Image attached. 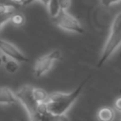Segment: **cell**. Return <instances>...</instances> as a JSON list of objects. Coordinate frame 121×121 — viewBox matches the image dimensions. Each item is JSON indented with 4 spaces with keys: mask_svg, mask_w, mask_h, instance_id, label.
I'll use <instances>...</instances> for the list:
<instances>
[{
    "mask_svg": "<svg viewBox=\"0 0 121 121\" xmlns=\"http://www.w3.org/2000/svg\"><path fill=\"white\" fill-rule=\"evenodd\" d=\"M86 80L81 82L74 91L71 93H60L55 92L48 95V98L46 100L47 111L51 114L54 115H61L66 114L72 105L76 102L77 98L79 96L82 88L85 84Z\"/></svg>",
    "mask_w": 121,
    "mask_h": 121,
    "instance_id": "obj_1",
    "label": "cell"
},
{
    "mask_svg": "<svg viewBox=\"0 0 121 121\" xmlns=\"http://www.w3.org/2000/svg\"><path fill=\"white\" fill-rule=\"evenodd\" d=\"M121 46V11L113 18L110 28V33L101 51L97 66H102Z\"/></svg>",
    "mask_w": 121,
    "mask_h": 121,
    "instance_id": "obj_2",
    "label": "cell"
},
{
    "mask_svg": "<svg viewBox=\"0 0 121 121\" xmlns=\"http://www.w3.org/2000/svg\"><path fill=\"white\" fill-rule=\"evenodd\" d=\"M53 21L56 26L65 31L74 32L78 34H82L84 31L79 21L76 19L73 15L68 13L67 10H60V13L55 18H53Z\"/></svg>",
    "mask_w": 121,
    "mask_h": 121,
    "instance_id": "obj_3",
    "label": "cell"
},
{
    "mask_svg": "<svg viewBox=\"0 0 121 121\" xmlns=\"http://www.w3.org/2000/svg\"><path fill=\"white\" fill-rule=\"evenodd\" d=\"M15 97L17 100H19L25 109L26 110L28 116H32L37 112V106L38 102L35 100L33 96V87L29 85L23 86L20 88L15 94Z\"/></svg>",
    "mask_w": 121,
    "mask_h": 121,
    "instance_id": "obj_4",
    "label": "cell"
},
{
    "mask_svg": "<svg viewBox=\"0 0 121 121\" xmlns=\"http://www.w3.org/2000/svg\"><path fill=\"white\" fill-rule=\"evenodd\" d=\"M61 58V52L60 50H53L47 55H44L37 60L34 65V75L36 77H42L46 74L53 66L54 62Z\"/></svg>",
    "mask_w": 121,
    "mask_h": 121,
    "instance_id": "obj_5",
    "label": "cell"
},
{
    "mask_svg": "<svg viewBox=\"0 0 121 121\" xmlns=\"http://www.w3.org/2000/svg\"><path fill=\"white\" fill-rule=\"evenodd\" d=\"M0 51L7 57L16 61L19 62L28 61V58L25 56L24 53H22V51L19 48H17L14 44L10 43L9 42H7L1 38H0Z\"/></svg>",
    "mask_w": 121,
    "mask_h": 121,
    "instance_id": "obj_6",
    "label": "cell"
},
{
    "mask_svg": "<svg viewBox=\"0 0 121 121\" xmlns=\"http://www.w3.org/2000/svg\"><path fill=\"white\" fill-rule=\"evenodd\" d=\"M29 121H70V120L66 114L54 115L51 114L50 112H46L43 114L36 112L34 115L29 117Z\"/></svg>",
    "mask_w": 121,
    "mask_h": 121,
    "instance_id": "obj_7",
    "label": "cell"
},
{
    "mask_svg": "<svg viewBox=\"0 0 121 121\" xmlns=\"http://www.w3.org/2000/svg\"><path fill=\"white\" fill-rule=\"evenodd\" d=\"M114 116H115L114 110L111 107L100 108L96 114L98 121H113Z\"/></svg>",
    "mask_w": 121,
    "mask_h": 121,
    "instance_id": "obj_8",
    "label": "cell"
},
{
    "mask_svg": "<svg viewBox=\"0 0 121 121\" xmlns=\"http://www.w3.org/2000/svg\"><path fill=\"white\" fill-rule=\"evenodd\" d=\"M16 101L15 95L9 88H0V104H12Z\"/></svg>",
    "mask_w": 121,
    "mask_h": 121,
    "instance_id": "obj_9",
    "label": "cell"
},
{
    "mask_svg": "<svg viewBox=\"0 0 121 121\" xmlns=\"http://www.w3.org/2000/svg\"><path fill=\"white\" fill-rule=\"evenodd\" d=\"M46 8H47L48 13L52 19L55 18L60 11V7L58 0H50L48 5L46 6Z\"/></svg>",
    "mask_w": 121,
    "mask_h": 121,
    "instance_id": "obj_10",
    "label": "cell"
},
{
    "mask_svg": "<svg viewBox=\"0 0 121 121\" xmlns=\"http://www.w3.org/2000/svg\"><path fill=\"white\" fill-rule=\"evenodd\" d=\"M33 96L35 98V100L38 103L41 102H46L47 98H48V94L41 88H33Z\"/></svg>",
    "mask_w": 121,
    "mask_h": 121,
    "instance_id": "obj_11",
    "label": "cell"
},
{
    "mask_svg": "<svg viewBox=\"0 0 121 121\" xmlns=\"http://www.w3.org/2000/svg\"><path fill=\"white\" fill-rule=\"evenodd\" d=\"M25 21H26L25 16L22 13H16V12H14L12 14V16L10 17V19H9V22L13 26H23L25 24Z\"/></svg>",
    "mask_w": 121,
    "mask_h": 121,
    "instance_id": "obj_12",
    "label": "cell"
},
{
    "mask_svg": "<svg viewBox=\"0 0 121 121\" xmlns=\"http://www.w3.org/2000/svg\"><path fill=\"white\" fill-rule=\"evenodd\" d=\"M5 69H6L9 73L14 74L15 72L18 71V69H19V64H18V62H17L16 60L10 59V60H9L8 61L5 62Z\"/></svg>",
    "mask_w": 121,
    "mask_h": 121,
    "instance_id": "obj_13",
    "label": "cell"
},
{
    "mask_svg": "<svg viewBox=\"0 0 121 121\" xmlns=\"http://www.w3.org/2000/svg\"><path fill=\"white\" fill-rule=\"evenodd\" d=\"M0 6L9 7V8H12L14 9H17L18 8H20L21 5L14 2L13 0H0Z\"/></svg>",
    "mask_w": 121,
    "mask_h": 121,
    "instance_id": "obj_14",
    "label": "cell"
},
{
    "mask_svg": "<svg viewBox=\"0 0 121 121\" xmlns=\"http://www.w3.org/2000/svg\"><path fill=\"white\" fill-rule=\"evenodd\" d=\"M13 13H0V30L2 28V26L8 22L9 21L10 17L12 16Z\"/></svg>",
    "mask_w": 121,
    "mask_h": 121,
    "instance_id": "obj_15",
    "label": "cell"
},
{
    "mask_svg": "<svg viewBox=\"0 0 121 121\" xmlns=\"http://www.w3.org/2000/svg\"><path fill=\"white\" fill-rule=\"evenodd\" d=\"M60 10H68V9L71 6V0H58Z\"/></svg>",
    "mask_w": 121,
    "mask_h": 121,
    "instance_id": "obj_16",
    "label": "cell"
},
{
    "mask_svg": "<svg viewBox=\"0 0 121 121\" xmlns=\"http://www.w3.org/2000/svg\"><path fill=\"white\" fill-rule=\"evenodd\" d=\"M121 0H99L100 4L103 5L104 7H111L116 3H119Z\"/></svg>",
    "mask_w": 121,
    "mask_h": 121,
    "instance_id": "obj_17",
    "label": "cell"
},
{
    "mask_svg": "<svg viewBox=\"0 0 121 121\" xmlns=\"http://www.w3.org/2000/svg\"><path fill=\"white\" fill-rule=\"evenodd\" d=\"M114 109L121 112V97H118L114 101Z\"/></svg>",
    "mask_w": 121,
    "mask_h": 121,
    "instance_id": "obj_18",
    "label": "cell"
},
{
    "mask_svg": "<svg viewBox=\"0 0 121 121\" xmlns=\"http://www.w3.org/2000/svg\"><path fill=\"white\" fill-rule=\"evenodd\" d=\"M34 1H36V0H25L24 2H23V6H27V5H30V4H32Z\"/></svg>",
    "mask_w": 121,
    "mask_h": 121,
    "instance_id": "obj_19",
    "label": "cell"
},
{
    "mask_svg": "<svg viewBox=\"0 0 121 121\" xmlns=\"http://www.w3.org/2000/svg\"><path fill=\"white\" fill-rule=\"evenodd\" d=\"M38 1H39V2H41L43 5H44V6L46 7V6L48 5V3H49V1H50V0H38Z\"/></svg>",
    "mask_w": 121,
    "mask_h": 121,
    "instance_id": "obj_20",
    "label": "cell"
},
{
    "mask_svg": "<svg viewBox=\"0 0 121 121\" xmlns=\"http://www.w3.org/2000/svg\"><path fill=\"white\" fill-rule=\"evenodd\" d=\"M8 58H9V57H7L6 55H3V56L1 57V59H2V61L5 63L6 61H8V60H9V59H8Z\"/></svg>",
    "mask_w": 121,
    "mask_h": 121,
    "instance_id": "obj_21",
    "label": "cell"
},
{
    "mask_svg": "<svg viewBox=\"0 0 121 121\" xmlns=\"http://www.w3.org/2000/svg\"><path fill=\"white\" fill-rule=\"evenodd\" d=\"M14 2H16V3H18V4H20V5H22L23 4V2L25 1V0H13Z\"/></svg>",
    "mask_w": 121,
    "mask_h": 121,
    "instance_id": "obj_22",
    "label": "cell"
},
{
    "mask_svg": "<svg viewBox=\"0 0 121 121\" xmlns=\"http://www.w3.org/2000/svg\"><path fill=\"white\" fill-rule=\"evenodd\" d=\"M2 63H3V61H2V59H1V56H0V66L2 65Z\"/></svg>",
    "mask_w": 121,
    "mask_h": 121,
    "instance_id": "obj_23",
    "label": "cell"
}]
</instances>
